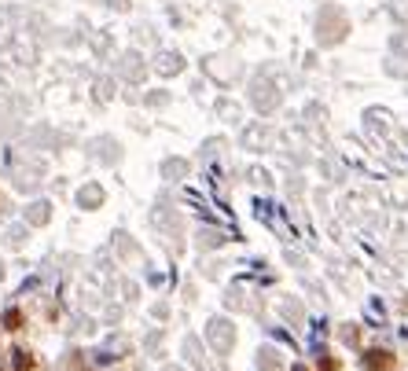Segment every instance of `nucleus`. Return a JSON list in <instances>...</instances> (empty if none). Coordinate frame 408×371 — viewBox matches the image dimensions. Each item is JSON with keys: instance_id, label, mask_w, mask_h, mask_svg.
<instances>
[{"instance_id": "f257e3e1", "label": "nucleus", "mask_w": 408, "mask_h": 371, "mask_svg": "<svg viewBox=\"0 0 408 371\" xmlns=\"http://www.w3.org/2000/svg\"><path fill=\"white\" fill-rule=\"evenodd\" d=\"M393 364V356L386 349H368L364 353V371H386Z\"/></svg>"}, {"instance_id": "f03ea898", "label": "nucleus", "mask_w": 408, "mask_h": 371, "mask_svg": "<svg viewBox=\"0 0 408 371\" xmlns=\"http://www.w3.org/2000/svg\"><path fill=\"white\" fill-rule=\"evenodd\" d=\"M15 368H19V371H30V368H33V361H30V356L22 353V349H19V353H15Z\"/></svg>"}, {"instance_id": "7ed1b4c3", "label": "nucleus", "mask_w": 408, "mask_h": 371, "mask_svg": "<svg viewBox=\"0 0 408 371\" xmlns=\"http://www.w3.org/2000/svg\"><path fill=\"white\" fill-rule=\"evenodd\" d=\"M19 324H22V316H19V313H15V309H11V313H8V316H4V327H8V331H15V327H19Z\"/></svg>"}, {"instance_id": "20e7f679", "label": "nucleus", "mask_w": 408, "mask_h": 371, "mask_svg": "<svg viewBox=\"0 0 408 371\" xmlns=\"http://www.w3.org/2000/svg\"><path fill=\"white\" fill-rule=\"evenodd\" d=\"M291 371H309V368H302V364H295V368H291Z\"/></svg>"}]
</instances>
